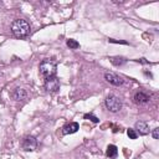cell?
Wrapping results in <instances>:
<instances>
[{
	"instance_id": "6da1fadb",
	"label": "cell",
	"mask_w": 159,
	"mask_h": 159,
	"mask_svg": "<svg viewBox=\"0 0 159 159\" xmlns=\"http://www.w3.org/2000/svg\"><path fill=\"white\" fill-rule=\"evenodd\" d=\"M11 31L14 34V36L22 39L26 37L30 34V25L26 20L24 19H17L11 24Z\"/></svg>"
},
{
	"instance_id": "7a4b0ae2",
	"label": "cell",
	"mask_w": 159,
	"mask_h": 159,
	"mask_svg": "<svg viewBox=\"0 0 159 159\" xmlns=\"http://www.w3.org/2000/svg\"><path fill=\"white\" fill-rule=\"evenodd\" d=\"M40 73L45 80L56 76V63L51 60H43L40 63Z\"/></svg>"
},
{
	"instance_id": "3957f363",
	"label": "cell",
	"mask_w": 159,
	"mask_h": 159,
	"mask_svg": "<svg viewBox=\"0 0 159 159\" xmlns=\"http://www.w3.org/2000/svg\"><path fill=\"white\" fill-rule=\"evenodd\" d=\"M104 103H106L107 109L111 111V112H113V113L120 111V108H122V101H120V98L117 97L116 94H109V96H107Z\"/></svg>"
},
{
	"instance_id": "277c9868",
	"label": "cell",
	"mask_w": 159,
	"mask_h": 159,
	"mask_svg": "<svg viewBox=\"0 0 159 159\" xmlns=\"http://www.w3.org/2000/svg\"><path fill=\"white\" fill-rule=\"evenodd\" d=\"M45 87H46L47 92H50V93L57 92V89L60 88V81H58V78L56 76L55 77H51V78H47L46 82H45Z\"/></svg>"
},
{
	"instance_id": "5b68a950",
	"label": "cell",
	"mask_w": 159,
	"mask_h": 159,
	"mask_svg": "<svg viewBox=\"0 0 159 159\" xmlns=\"http://www.w3.org/2000/svg\"><path fill=\"white\" fill-rule=\"evenodd\" d=\"M21 145H22V148H24L25 150L31 152V150H35V149H36V147H37V142H36L35 137H32V135H27V137H25V138L22 139Z\"/></svg>"
},
{
	"instance_id": "8992f818",
	"label": "cell",
	"mask_w": 159,
	"mask_h": 159,
	"mask_svg": "<svg viewBox=\"0 0 159 159\" xmlns=\"http://www.w3.org/2000/svg\"><path fill=\"white\" fill-rule=\"evenodd\" d=\"M104 78H106L111 84H113V86H120V84L123 83V80H122L118 75H116V73H113V72H106V73H104Z\"/></svg>"
},
{
	"instance_id": "52a82bcc",
	"label": "cell",
	"mask_w": 159,
	"mask_h": 159,
	"mask_svg": "<svg viewBox=\"0 0 159 159\" xmlns=\"http://www.w3.org/2000/svg\"><path fill=\"white\" fill-rule=\"evenodd\" d=\"M134 130H137V133H139L140 135H147L149 133V127H148V123L147 122H143V120H139L135 123V128Z\"/></svg>"
},
{
	"instance_id": "ba28073f",
	"label": "cell",
	"mask_w": 159,
	"mask_h": 159,
	"mask_svg": "<svg viewBox=\"0 0 159 159\" xmlns=\"http://www.w3.org/2000/svg\"><path fill=\"white\" fill-rule=\"evenodd\" d=\"M134 102H135L137 104H139V106L145 104V103L149 102V96H148L147 93L139 91V92H137V93L134 94Z\"/></svg>"
},
{
	"instance_id": "9c48e42d",
	"label": "cell",
	"mask_w": 159,
	"mask_h": 159,
	"mask_svg": "<svg viewBox=\"0 0 159 159\" xmlns=\"http://www.w3.org/2000/svg\"><path fill=\"white\" fill-rule=\"evenodd\" d=\"M78 128H80L78 123H76V122H70V123H67V124L62 128V133H63V134H72V133H76V132L78 130Z\"/></svg>"
},
{
	"instance_id": "30bf717a",
	"label": "cell",
	"mask_w": 159,
	"mask_h": 159,
	"mask_svg": "<svg viewBox=\"0 0 159 159\" xmlns=\"http://www.w3.org/2000/svg\"><path fill=\"white\" fill-rule=\"evenodd\" d=\"M106 155H107L108 158H111V159L116 158V157L118 155V149H117V147H116V145H113V144H109V145L107 147Z\"/></svg>"
},
{
	"instance_id": "8fae6325",
	"label": "cell",
	"mask_w": 159,
	"mask_h": 159,
	"mask_svg": "<svg viewBox=\"0 0 159 159\" xmlns=\"http://www.w3.org/2000/svg\"><path fill=\"white\" fill-rule=\"evenodd\" d=\"M12 97H14L16 101H21V99H24V98L26 97V91L22 89V88H16V89L14 91V93H12Z\"/></svg>"
},
{
	"instance_id": "7c38bea8",
	"label": "cell",
	"mask_w": 159,
	"mask_h": 159,
	"mask_svg": "<svg viewBox=\"0 0 159 159\" xmlns=\"http://www.w3.org/2000/svg\"><path fill=\"white\" fill-rule=\"evenodd\" d=\"M111 62L113 65H116V66H120V65L125 63V58H123V57H112L111 58Z\"/></svg>"
},
{
	"instance_id": "4fadbf2b",
	"label": "cell",
	"mask_w": 159,
	"mask_h": 159,
	"mask_svg": "<svg viewBox=\"0 0 159 159\" xmlns=\"http://www.w3.org/2000/svg\"><path fill=\"white\" fill-rule=\"evenodd\" d=\"M67 46L70 47V48H78L80 47V43L76 41V40H73V39H70V40H67Z\"/></svg>"
},
{
	"instance_id": "5bb4252c",
	"label": "cell",
	"mask_w": 159,
	"mask_h": 159,
	"mask_svg": "<svg viewBox=\"0 0 159 159\" xmlns=\"http://www.w3.org/2000/svg\"><path fill=\"white\" fill-rule=\"evenodd\" d=\"M127 134H128V137H129L130 139H137V137H138V133H137L133 128H129V129L127 130Z\"/></svg>"
},
{
	"instance_id": "9a60e30c",
	"label": "cell",
	"mask_w": 159,
	"mask_h": 159,
	"mask_svg": "<svg viewBox=\"0 0 159 159\" xmlns=\"http://www.w3.org/2000/svg\"><path fill=\"white\" fill-rule=\"evenodd\" d=\"M84 118H86V119H91V120L94 122V123H98V118L94 117L93 114H84Z\"/></svg>"
},
{
	"instance_id": "2e32d148",
	"label": "cell",
	"mask_w": 159,
	"mask_h": 159,
	"mask_svg": "<svg viewBox=\"0 0 159 159\" xmlns=\"http://www.w3.org/2000/svg\"><path fill=\"white\" fill-rule=\"evenodd\" d=\"M158 133H159V128H154L153 129V133H152V135H153L154 139H158Z\"/></svg>"
}]
</instances>
